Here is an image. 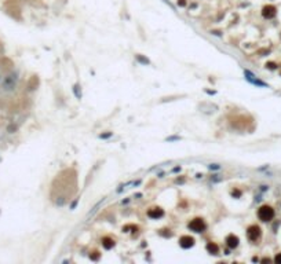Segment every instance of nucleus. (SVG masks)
<instances>
[{
  "label": "nucleus",
  "instance_id": "nucleus-1",
  "mask_svg": "<svg viewBox=\"0 0 281 264\" xmlns=\"http://www.w3.org/2000/svg\"><path fill=\"white\" fill-rule=\"evenodd\" d=\"M258 217L262 220V221H270V220L274 217V211H273V208L269 206V205L261 206L259 208V211H258Z\"/></svg>",
  "mask_w": 281,
  "mask_h": 264
},
{
  "label": "nucleus",
  "instance_id": "nucleus-2",
  "mask_svg": "<svg viewBox=\"0 0 281 264\" xmlns=\"http://www.w3.org/2000/svg\"><path fill=\"white\" fill-rule=\"evenodd\" d=\"M205 223L201 219H194L192 220V223L189 224V228L190 230H193V231H196V233H203L204 230H205Z\"/></svg>",
  "mask_w": 281,
  "mask_h": 264
},
{
  "label": "nucleus",
  "instance_id": "nucleus-3",
  "mask_svg": "<svg viewBox=\"0 0 281 264\" xmlns=\"http://www.w3.org/2000/svg\"><path fill=\"white\" fill-rule=\"evenodd\" d=\"M248 238L251 241H258L261 238V228L258 226H251L248 228Z\"/></svg>",
  "mask_w": 281,
  "mask_h": 264
},
{
  "label": "nucleus",
  "instance_id": "nucleus-4",
  "mask_svg": "<svg viewBox=\"0 0 281 264\" xmlns=\"http://www.w3.org/2000/svg\"><path fill=\"white\" fill-rule=\"evenodd\" d=\"M262 14L265 18H273L276 15V7L274 6H265L262 10Z\"/></svg>",
  "mask_w": 281,
  "mask_h": 264
},
{
  "label": "nucleus",
  "instance_id": "nucleus-5",
  "mask_svg": "<svg viewBox=\"0 0 281 264\" xmlns=\"http://www.w3.org/2000/svg\"><path fill=\"white\" fill-rule=\"evenodd\" d=\"M181 246L182 248H192V246L194 245V239L192 238V237H189V235H186V237H182L181 238Z\"/></svg>",
  "mask_w": 281,
  "mask_h": 264
},
{
  "label": "nucleus",
  "instance_id": "nucleus-6",
  "mask_svg": "<svg viewBox=\"0 0 281 264\" xmlns=\"http://www.w3.org/2000/svg\"><path fill=\"white\" fill-rule=\"evenodd\" d=\"M227 245L230 246V248H237V245H238V238L236 237V235H229L227 237Z\"/></svg>",
  "mask_w": 281,
  "mask_h": 264
},
{
  "label": "nucleus",
  "instance_id": "nucleus-7",
  "mask_svg": "<svg viewBox=\"0 0 281 264\" xmlns=\"http://www.w3.org/2000/svg\"><path fill=\"white\" fill-rule=\"evenodd\" d=\"M164 212H163L161 209H154V211H150L149 212V216L150 217H153V219H159L160 216H163Z\"/></svg>",
  "mask_w": 281,
  "mask_h": 264
},
{
  "label": "nucleus",
  "instance_id": "nucleus-8",
  "mask_svg": "<svg viewBox=\"0 0 281 264\" xmlns=\"http://www.w3.org/2000/svg\"><path fill=\"white\" fill-rule=\"evenodd\" d=\"M207 249L210 250V253H211V255H216V253L219 252L218 245H215V244H208V245H207Z\"/></svg>",
  "mask_w": 281,
  "mask_h": 264
},
{
  "label": "nucleus",
  "instance_id": "nucleus-9",
  "mask_svg": "<svg viewBox=\"0 0 281 264\" xmlns=\"http://www.w3.org/2000/svg\"><path fill=\"white\" fill-rule=\"evenodd\" d=\"M103 246H105V248H108V249H110V248H113V246H114V242H113L112 239L105 238V239H103Z\"/></svg>",
  "mask_w": 281,
  "mask_h": 264
},
{
  "label": "nucleus",
  "instance_id": "nucleus-10",
  "mask_svg": "<svg viewBox=\"0 0 281 264\" xmlns=\"http://www.w3.org/2000/svg\"><path fill=\"white\" fill-rule=\"evenodd\" d=\"M73 92L76 94V96H77L79 99H81V89H80V85H79V84H76L75 87H73Z\"/></svg>",
  "mask_w": 281,
  "mask_h": 264
},
{
  "label": "nucleus",
  "instance_id": "nucleus-11",
  "mask_svg": "<svg viewBox=\"0 0 281 264\" xmlns=\"http://www.w3.org/2000/svg\"><path fill=\"white\" fill-rule=\"evenodd\" d=\"M138 61H139V62H142V63H145V65H149V59H146V58H145V57H142V55H138Z\"/></svg>",
  "mask_w": 281,
  "mask_h": 264
},
{
  "label": "nucleus",
  "instance_id": "nucleus-12",
  "mask_svg": "<svg viewBox=\"0 0 281 264\" xmlns=\"http://www.w3.org/2000/svg\"><path fill=\"white\" fill-rule=\"evenodd\" d=\"M208 168H210V169H212V171H218L219 168H220V167H219L218 164H211V165H210Z\"/></svg>",
  "mask_w": 281,
  "mask_h": 264
},
{
  "label": "nucleus",
  "instance_id": "nucleus-13",
  "mask_svg": "<svg viewBox=\"0 0 281 264\" xmlns=\"http://www.w3.org/2000/svg\"><path fill=\"white\" fill-rule=\"evenodd\" d=\"M274 261L276 263H281V253H278V255L274 257Z\"/></svg>",
  "mask_w": 281,
  "mask_h": 264
},
{
  "label": "nucleus",
  "instance_id": "nucleus-14",
  "mask_svg": "<svg viewBox=\"0 0 281 264\" xmlns=\"http://www.w3.org/2000/svg\"><path fill=\"white\" fill-rule=\"evenodd\" d=\"M110 136H112V133H110V132H109V133H103V135H101L99 138L105 139V138H110Z\"/></svg>",
  "mask_w": 281,
  "mask_h": 264
},
{
  "label": "nucleus",
  "instance_id": "nucleus-15",
  "mask_svg": "<svg viewBox=\"0 0 281 264\" xmlns=\"http://www.w3.org/2000/svg\"><path fill=\"white\" fill-rule=\"evenodd\" d=\"M167 140H181V138H179V136H171V138H168Z\"/></svg>",
  "mask_w": 281,
  "mask_h": 264
},
{
  "label": "nucleus",
  "instance_id": "nucleus-16",
  "mask_svg": "<svg viewBox=\"0 0 281 264\" xmlns=\"http://www.w3.org/2000/svg\"><path fill=\"white\" fill-rule=\"evenodd\" d=\"M267 66H269V68H270V69H274V68H276V65H274V63H267Z\"/></svg>",
  "mask_w": 281,
  "mask_h": 264
}]
</instances>
